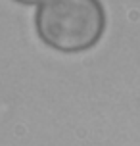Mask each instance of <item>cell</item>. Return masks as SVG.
Masks as SVG:
<instances>
[{
	"label": "cell",
	"mask_w": 140,
	"mask_h": 146,
	"mask_svg": "<svg viewBox=\"0 0 140 146\" xmlns=\"http://www.w3.org/2000/svg\"><path fill=\"white\" fill-rule=\"evenodd\" d=\"M35 25L50 48L75 54L92 48L106 27L100 0H44L38 4Z\"/></svg>",
	"instance_id": "6da1fadb"
},
{
	"label": "cell",
	"mask_w": 140,
	"mask_h": 146,
	"mask_svg": "<svg viewBox=\"0 0 140 146\" xmlns=\"http://www.w3.org/2000/svg\"><path fill=\"white\" fill-rule=\"evenodd\" d=\"M19 4H25V6H33V4H42L44 0H15Z\"/></svg>",
	"instance_id": "7a4b0ae2"
}]
</instances>
